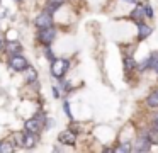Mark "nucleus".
Returning <instances> with one entry per match:
<instances>
[{"instance_id":"nucleus-15","label":"nucleus","mask_w":158,"mask_h":153,"mask_svg":"<svg viewBox=\"0 0 158 153\" xmlns=\"http://www.w3.org/2000/svg\"><path fill=\"white\" fill-rule=\"evenodd\" d=\"M150 68L155 71H158V53H151L150 56Z\"/></svg>"},{"instance_id":"nucleus-2","label":"nucleus","mask_w":158,"mask_h":153,"mask_svg":"<svg viewBox=\"0 0 158 153\" xmlns=\"http://www.w3.org/2000/svg\"><path fill=\"white\" fill-rule=\"evenodd\" d=\"M68 66H70V61L68 60H55L51 63V73L55 75L56 78H61L63 75L66 73Z\"/></svg>"},{"instance_id":"nucleus-19","label":"nucleus","mask_w":158,"mask_h":153,"mask_svg":"<svg viewBox=\"0 0 158 153\" xmlns=\"http://www.w3.org/2000/svg\"><path fill=\"white\" fill-rule=\"evenodd\" d=\"M133 150V146H131V143H123V145H119L114 151H131Z\"/></svg>"},{"instance_id":"nucleus-5","label":"nucleus","mask_w":158,"mask_h":153,"mask_svg":"<svg viewBox=\"0 0 158 153\" xmlns=\"http://www.w3.org/2000/svg\"><path fill=\"white\" fill-rule=\"evenodd\" d=\"M34 26L38 27V29H46V27H51L53 26V15L49 12L39 14V15L34 19Z\"/></svg>"},{"instance_id":"nucleus-18","label":"nucleus","mask_w":158,"mask_h":153,"mask_svg":"<svg viewBox=\"0 0 158 153\" xmlns=\"http://www.w3.org/2000/svg\"><path fill=\"white\" fill-rule=\"evenodd\" d=\"M21 49H22V46L19 43H9V51H10L12 54H19Z\"/></svg>"},{"instance_id":"nucleus-13","label":"nucleus","mask_w":158,"mask_h":153,"mask_svg":"<svg viewBox=\"0 0 158 153\" xmlns=\"http://www.w3.org/2000/svg\"><path fill=\"white\" fill-rule=\"evenodd\" d=\"M12 141H14V145L17 146V148H22L24 146V133H14L12 134Z\"/></svg>"},{"instance_id":"nucleus-10","label":"nucleus","mask_w":158,"mask_h":153,"mask_svg":"<svg viewBox=\"0 0 158 153\" xmlns=\"http://www.w3.org/2000/svg\"><path fill=\"white\" fill-rule=\"evenodd\" d=\"M143 17H144V7H141V5L134 7L133 12H131V19H136V24H138L143 20Z\"/></svg>"},{"instance_id":"nucleus-7","label":"nucleus","mask_w":158,"mask_h":153,"mask_svg":"<svg viewBox=\"0 0 158 153\" xmlns=\"http://www.w3.org/2000/svg\"><path fill=\"white\" fill-rule=\"evenodd\" d=\"M58 141L61 145H68V146H75L77 145V136L72 129H65L58 134Z\"/></svg>"},{"instance_id":"nucleus-17","label":"nucleus","mask_w":158,"mask_h":153,"mask_svg":"<svg viewBox=\"0 0 158 153\" xmlns=\"http://www.w3.org/2000/svg\"><path fill=\"white\" fill-rule=\"evenodd\" d=\"M14 151V146L10 145V143H0V153H10Z\"/></svg>"},{"instance_id":"nucleus-26","label":"nucleus","mask_w":158,"mask_h":153,"mask_svg":"<svg viewBox=\"0 0 158 153\" xmlns=\"http://www.w3.org/2000/svg\"><path fill=\"white\" fill-rule=\"evenodd\" d=\"M53 95H55V97H60V92H58V88H53Z\"/></svg>"},{"instance_id":"nucleus-3","label":"nucleus","mask_w":158,"mask_h":153,"mask_svg":"<svg viewBox=\"0 0 158 153\" xmlns=\"http://www.w3.org/2000/svg\"><path fill=\"white\" fill-rule=\"evenodd\" d=\"M55 37H56V31L53 29V27L39 29V32H38V41H39V43H43L44 46H49V44L55 41Z\"/></svg>"},{"instance_id":"nucleus-24","label":"nucleus","mask_w":158,"mask_h":153,"mask_svg":"<svg viewBox=\"0 0 158 153\" xmlns=\"http://www.w3.org/2000/svg\"><path fill=\"white\" fill-rule=\"evenodd\" d=\"M63 107H65V112L68 117H72V112H70V107H68V102H63Z\"/></svg>"},{"instance_id":"nucleus-22","label":"nucleus","mask_w":158,"mask_h":153,"mask_svg":"<svg viewBox=\"0 0 158 153\" xmlns=\"http://www.w3.org/2000/svg\"><path fill=\"white\" fill-rule=\"evenodd\" d=\"M46 58H48V60L51 61V63L56 60V58H55V54H53V51H51V49H46Z\"/></svg>"},{"instance_id":"nucleus-11","label":"nucleus","mask_w":158,"mask_h":153,"mask_svg":"<svg viewBox=\"0 0 158 153\" xmlns=\"http://www.w3.org/2000/svg\"><path fill=\"white\" fill-rule=\"evenodd\" d=\"M138 29H139V39H146L151 34V27L143 24V22H138Z\"/></svg>"},{"instance_id":"nucleus-8","label":"nucleus","mask_w":158,"mask_h":153,"mask_svg":"<svg viewBox=\"0 0 158 153\" xmlns=\"http://www.w3.org/2000/svg\"><path fill=\"white\" fill-rule=\"evenodd\" d=\"M36 141H38V133H31V131L24 133V148H27V150L34 148Z\"/></svg>"},{"instance_id":"nucleus-12","label":"nucleus","mask_w":158,"mask_h":153,"mask_svg":"<svg viewBox=\"0 0 158 153\" xmlns=\"http://www.w3.org/2000/svg\"><path fill=\"white\" fill-rule=\"evenodd\" d=\"M24 71H26L24 78H26V82H27V83H32V82H36V78H38V73H36V70H34V68L27 66Z\"/></svg>"},{"instance_id":"nucleus-1","label":"nucleus","mask_w":158,"mask_h":153,"mask_svg":"<svg viewBox=\"0 0 158 153\" xmlns=\"http://www.w3.org/2000/svg\"><path fill=\"white\" fill-rule=\"evenodd\" d=\"M151 145H153V143H151L150 138H148V133L143 131V133H139V136H138L133 150L134 151H139V153H144V151H150L151 150Z\"/></svg>"},{"instance_id":"nucleus-27","label":"nucleus","mask_w":158,"mask_h":153,"mask_svg":"<svg viewBox=\"0 0 158 153\" xmlns=\"http://www.w3.org/2000/svg\"><path fill=\"white\" fill-rule=\"evenodd\" d=\"M153 122H158V112H156V114L153 116Z\"/></svg>"},{"instance_id":"nucleus-23","label":"nucleus","mask_w":158,"mask_h":153,"mask_svg":"<svg viewBox=\"0 0 158 153\" xmlns=\"http://www.w3.org/2000/svg\"><path fill=\"white\" fill-rule=\"evenodd\" d=\"M144 14H146V17H153V10H151V7L150 5H144Z\"/></svg>"},{"instance_id":"nucleus-9","label":"nucleus","mask_w":158,"mask_h":153,"mask_svg":"<svg viewBox=\"0 0 158 153\" xmlns=\"http://www.w3.org/2000/svg\"><path fill=\"white\" fill-rule=\"evenodd\" d=\"M146 105H148V107H151V109H156L158 107V90H153L146 97Z\"/></svg>"},{"instance_id":"nucleus-20","label":"nucleus","mask_w":158,"mask_h":153,"mask_svg":"<svg viewBox=\"0 0 158 153\" xmlns=\"http://www.w3.org/2000/svg\"><path fill=\"white\" fill-rule=\"evenodd\" d=\"M58 3H49V5H48V10H46V12H49V14H51V15H53V14H55L56 12V10H58Z\"/></svg>"},{"instance_id":"nucleus-6","label":"nucleus","mask_w":158,"mask_h":153,"mask_svg":"<svg viewBox=\"0 0 158 153\" xmlns=\"http://www.w3.org/2000/svg\"><path fill=\"white\" fill-rule=\"evenodd\" d=\"M9 65H10V68L15 70V71H24L26 68L29 66L27 60H26L24 56H21V54H14V56L9 60Z\"/></svg>"},{"instance_id":"nucleus-28","label":"nucleus","mask_w":158,"mask_h":153,"mask_svg":"<svg viewBox=\"0 0 158 153\" xmlns=\"http://www.w3.org/2000/svg\"><path fill=\"white\" fill-rule=\"evenodd\" d=\"M4 49V41H2V37H0V51Z\"/></svg>"},{"instance_id":"nucleus-25","label":"nucleus","mask_w":158,"mask_h":153,"mask_svg":"<svg viewBox=\"0 0 158 153\" xmlns=\"http://www.w3.org/2000/svg\"><path fill=\"white\" fill-rule=\"evenodd\" d=\"M48 2H49V3H58V5H61L65 0H48Z\"/></svg>"},{"instance_id":"nucleus-4","label":"nucleus","mask_w":158,"mask_h":153,"mask_svg":"<svg viewBox=\"0 0 158 153\" xmlns=\"http://www.w3.org/2000/svg\"><path fill=\"white\" fill-rule=\"evenodd\" d=\"M43 126H44V117L43 116H36V117L32 119H27L24 124L26 131H31V133H39L43 129Z\"/></svg>"},{"instance_id":"nucleus-16","label":"nucleus","mask_w":158,"mask_h":153,"mask_svg":"<svg viewBox=\"0 0 158 153\" xmlns=\"http://www.w3.org/2000/svg\"><path fill=\"white\" fill-rule=\"evenodd\" d=\"M134 66H136V61H134L133 58H131V56L124 58V68H126V70H133Z\"/></svg>"},{"instance_id":"nucleus-14","label":"nucleus","mask_w":158,"mask_h":153,"mask_svg":"<svg viewBox=\"0 0 158 153\" xmlns=\"http://www.w3.org/2000/svg\"><path fill=\"white\" fill-rule=\"evenodd\" d=\"M146 133H148V138L151 139V143H153V145H158V129H155L150 126V129H148Z\"/></svg>"},{"instance_id":"nucleus-21","label":"nucleus","mask_w":158,"mask_h":153,"mask_svg":"<svg viewBox=\"0 0 158 153\" xmlns=\"http://www.w3.org/2000/svg\"><path fill=\"white\" fill-rule=\"evenodd\" d=\"M146 68H150V58H146V60H143V63H139V70H146Z\"/></svg>"}]
</instances>
